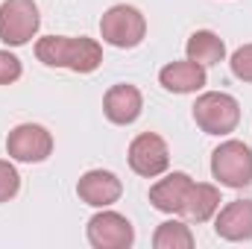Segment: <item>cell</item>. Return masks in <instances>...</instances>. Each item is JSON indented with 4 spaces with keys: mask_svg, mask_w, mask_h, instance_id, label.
<instances>
[{
    "mask_svg": "<svg viewBox=\"0 0 252 249\" xmlns=\"http://www.w3.org/2000/svg\"><path fill=\"white\" fill-rule=\"evenodd\" d=\"M211 176L223 187H250L252 185V150L244 141H223L211 153Z\"/></svg>",
    "mask_w": 252,
    "mask_h": 249,
    "instance_id": "4",
    "label": "cell"
},
{
    "mask_svg": "<svg viewBox=\"0 0 252 249\" xmlns=\"http://www.w3.org/2000/svg\"><path fill=\"white\" fill-rule=\"evenodd\" d=\"M232 73L241 79V82H252V44H244V47H238L235 53H232Z\"/></svg>",
    "mask_w": 252,
    "mask_h": 249,
    "instance_id": "18",
    "label": "cell"
},
{
    "mask_svg": "<svg viewBox=\"0 0 252 249\" xmlns=\"http://www.w3.org/2000/svg\"><path fill=\"white\" fill-rule=\"evenodd\" d=\"M6 153L9 158L24 161V164H41L53 153V135L41 124H21L9 132Z\"/></svg>",
    "mask_w": 252,
    "mask_h": 249,
    "instance_id": "7",
    "label": "cell"
},
{
    "mask_svg": "<svg viewBox=\"0 0 252 249\" xmlns=\"http://www.w3.org/2000/svg\"><path fill=\"white\" fill-rule=\"evenodd\" d=\"M124 182L112 170H88L76 182V196L91 208H109L121 199Z\"/></svg>",
    "mask_w": 252,
    "mask_h": 249,
    "instance_id": "9",
    "label": "cell"
},
{
    "mask_svg": "<svg viewBox=\"0 0 252 249\" xmlns=\"http://www.w3.org/2000/svg\"><path fill=\"white\" fill-rule=\"evenodd\" d=\"M88 244L94 249H129L135 244V229L124 214L100 208L85 226Z\"/></svg>",
    "mask_w": 252,
    "mask_h": 249,
    "instance_id": "8",
    "label": "cell"
},
{
    "mask_svg": "<svg viewBox=\"0 0 252 249\" xmlns=\"http://www.w3.org/2000/svg\"><path fill=\"white\" fill-rule=\"evenodd\" d=\"M158 82L164 91L170 94H196L199 88H205L208 76H205V67L190 59H182V62H170L158 70Z\"/></svg>",
    "mask_w": 252,
    "mask_h": 249,
    "instance_id": "13",
    "label": "cell"
},
{
    "mask_svg": "<svg viewBox=\"0 0 252 249\" xmlns=\"http://www.w3.org/2000/svg\"><path fill=\"white\" fill-rule=\"evenodd\" d=\"M41 15L32 0H3L0 3V41L9 47H24L38 35Z\"/></svg>",
    "mask_w": 252,
    "mask_h": 249,
    "instance_id": "5",
    "label": "cell"
},
{
    "mask_svg": "<svg viewBox=\"0 0 252 249\" xmlns=\"http://www.w3.org/2000/svg\"><path fill=\"white\" fill-rule=\"evenodd\" d=\"M190 185H193V179L188 173H182V170L167 173L164 179H158L150 187L153 208L161 211V214H182V205H185V196H188Z\"/></svg>",
    "mask_w": 252,
    "mask_h": 249,
    "instance_id": "12",
    "label": "cell"
},
{
    "mask_svg": "<svg viewBox=\"0 0 252 249\" xmlns=\"http://www.w3.org/2000/svg\"><path fill=\"white\" fill-rule=\"evenodd\" d=\"M126 158H129L132 173H138V176H144V179H158V176H164L167 167H170V150H167L164 138L156 135V132H141V135L129 144Z\"/></svg>",
    "mask_w": 252,
    "mask_h": 249,
    "instance_id": "6",
    "label": "cell"
},
{
    "mask_svg": "<svg viewBox=\"0 0 252 249\" xmlns=\"http://www.w3.org/2000/svg\"><path fill=\"white\" fill-rule=\"evenodd\" d=\"M35 56L47 67H64L73 73H94L103 64L100 41L88 35H44L35 41Z\"/></svg>",
    "mask_w": 252,
    "mask_h": 249,
    "instance_id": "1",
    "label": "cell"
},
{
    "mask_svg": "<svg viewBox=\"0 0 252 249\" xmlns=\"http://www.w3.org/2000/svg\"><path fill=\"white\" fill-rule=\"evenodd\" d=\"M193 121L205 135H229L241 124V103L226 91H205L193 103Z\"/></svg>",
    "mask_w": 252,
    "mask_h": 249,
    "instance_id": "2",
    "label": "cell"
},
{
    "mask_svg": "<svg viewBox=\"0 0 252 249\" xmlns=\"http://www.w3.org/2000/svg\"><path fill=\"white\" fill-rule=\"evenodd\" d=\"M18 190H21V173L15 170V164H12V161L0 158V202L15 199V196H18Z\"/></svg>",
    "mask_w": 252,
    "mask_h": 249,
    "instance_id": "17",
    "label": "cell"
},
{
    "mask_svg": "<svg viewBox=\"0 0 252 249\" xmlns=\"http://www.w3.org/2000/svg\"><path fill=\"white\" fill-rule=\"evenodd\" d=\"M217 211H220V190L214 185H205V182H193L188 196H185L182 214L190 223H208Z\"/></svg>",
    "mask_w": 252,
    "mask_h": 249,
    "instance_id": "14",
    "label": "cell"
},
{
    "mask_svg": "<svg viewBox=\"0 0 252 249\" xmlns=\"http://www.w3.org/2000/svg\"><path fill=\"white\" fill-rule=\"evenodd\" d=\"M185 53H188L190 62L202 64V67H211V64H220L226 59V44L217 32L211 30H196L185 44Z\"/></svg>",
    "mask_w": 252,
    "mask_h": 249,
    "instance_id": "15",
    "label": "cell"
},
{
    "mask_svg": "<svg viewBox=\"0 0 252 249\" xmlns=\"http://www.w3.org/2000/svg\"><path fill=\"white\" fill-rule=\"evenodd\" d=\"M141 112H144V97H141V91L135 85H126V82L112 85L106 91V97H103V115L115 126L135 124L141 118Z\"/></svg>",
    "mask_w": 252,
    "mask_h": 249,
    "instance_id": "10",
    "label": "cell"
},
{
    "mask_svg": "<svg viewBox=\"0 0 252 249\" xmlns=\"http://www.w3.org/2000/svg\"><path fill=\"white\" fill-rule=\"evenodd\" d=\"M100 35H103L106 44H112L118 50H132L147 35V18L141 15V9H135L129 3H118V6L103 12Z\"/></svg>",
    "mask_w": 252,
    "mask_h": 249,
    "instance_id": "3",
    "label": "cell"
},
{
    "mask_svg": "<svg viewBox=\"0 0 252 249\" xmlns=\"http://www.w3.org/2000/svg\"><path fill=\"white\" fill-rule=\"evenodd\" d=\"M156 249H193V232L185 220H164L156 235H153Z\"/></svg>",
    "mask_w": 252,
    "mask_h": 249,
    "instance_id": "16",
    "label": "cell"
},
{
    "mask_svg": "<svg viewBox=\"0 0 252 249\" xmlns=\"http://www.w3.org/2000/svg\"><path fill=\"white\" fill-rule=\"evenodd\" d=\"M21 73H24L21 59H18L15 53H9V50H0V85H12V82H18Z\"/></svg>",
    "mask_w": 252,
    "mask_h": 249,
    "instance_id": "19",
    "label": "cell"
},
{
    "mask_svg": "<svg viewBox=\"0 0 252 249\" xmlns=\"http://www.w3.org/2000/svg\"><path fill=\"white\" fill-rule=\"evenodd\" d=\"M214 232L223 241H252V199H232L214 214Z\"/></svg>",
    "mask_w": 252,
    "mask_h": 249,
    "instance_id": "11",
    "label": "cell"
}]
</instances>
